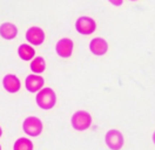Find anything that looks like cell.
<instances>
[{
    "instance_id": "obj_1",
    "label": "cell",
    "mask_w": 155,
    "mask_h": 150,
    "mask_svg": "<svg viewBox=\"0 0 155 150\" xmlns=\"http://www.w3.org/2000/svg\"><path fill=\"white\" fill-rule=\"evenodd\" d=\"M35 102L41 109L49 110L52 109L57 103V95L52 88H42L39 90L35 96Z\"/></svg>"
},
{
    "instance_id": "obj_2",
    "label": "cell",
    "mask_w": 155,
    "mask_h": 150,
    "mask_svg": "<svg viewBox=\"0 0 155 150\" xmlns=\"http://www.w3.org/2000/svg\"><path fill=\"white\" fill-rule=\"evenodd\" d=\"M71 122H72V126L75 130H87L92 124V116L89 112H85V110H79V112L73 114Z\"/></svg>"
},
{
    "instance_id": "obj_3",
    "label": "cell",
    "mask_w": 155,
    "mask_h": 150,
    "mask_svg": "<svg viewBox=\"0 0 155 150\" xmlns=\"http://www.w3.org/2000/svg\"><path fill=\"white\" fill-rule=\"evenodd\" d=\"M75 29L82 35H91L97 29V22L91 17H80L75 21Z\"/></svg>"
},
{
    "instance_id": "obj_4",
    "label": "cell",
    "mask_w": 155,
    "mask_h": 150,
    "mask_svg": "<svg viewBox=\"0 0 155 150\" xmlns=\"http://www.w3.org/2000/svg\"><path fill=\"white\" fill-rule=\"evenodd\" d=\"M42 128H44V126H42L41 120L38 119V117H35V116H29L22 123V129H24V131L27 135L34 136V137L39 136L41 134Z\"/></svg>"
},
{
    "instance_id": "obj_5",
    "label": "cell",
    "mask_w": 155,
    "mask_h": 150,
    "mask_svg": "<svg viewBox=\"0 0 155 150\" xmlns=\"http://www.w3.org/2000/svg\"><path fill=\"white\" fill-rule=\"evenodd\" d=\"M105 141L109 149L120 150L124 145V135L116 129H112V130L107 131Z\"/></svg>"
},
{
    "instance_id": "obj_6",
    "label": "cell",
    "mask_w": 155,
    "mask_h": 150,
    "mask_svg": "<svg viewBox=\"0 0 155 150\" xmlns=\"http://www.w3.org/2000/svg\"><path fill=\"white\" fill-rule=\"evenodd\" d=\"M73 48H74V42L72 39L69 38H64L60 39L57 45H55V52L60 57H65L67 59L72 55L73 53Z\"/></svg>"
},
{
    "instance_id": "obj_7",
    "label": "cell",
    "mask_w": 155,
    "mask_h": 150,
    "mask_svg": "<svg viewBox=\"0 0 155 150\" xmlns=\"http://www.w3.org/2000/svg\"><path fill=\"white\" fill-rule=\"evenodd\" d=\"M26 40L33 46H40L45 41V32L40 27H31L26 32Z\"/></svg>"
},
{
    "instance_id": "obj_8",
    "label": "cell",
    "mask_w": 155,
    "mask_h": 150,
    "mask_svg": "<svg viewBox=\"0 0 155 150\" xmlns=\"http://www.w3.org/2000/svg\"><path fill=\"white\" fill-rule=\"evenodd\" d=\"M44 84H45V80L41 75H27L26 80H25L26 89L29 93H38L39 90H41L44 88Z\"/></svg>"
},
{
    "instance_id": "obj_9",
    "label": "cell",
    "mask_w": 155,
    "mask_h": 150,
    "mask_svg": "<svg viewBox=\"0 0 155 150\" xmlns=\"http://www.w3.org/2000/svg\"><path fill=\"white\" fill-rule=\"evenodd\" d=\"M89 49L94 55H105L108 51V42L104 38H94L89 42Z\"/></svg>"
},
{
    "instance_id": "obj_10",
    "label": "cell",
    "mask_w": 155,
    "mask_h": 150,
    "mask_svg": "<svg viewBox=\"0 0 155 150\" xmlns=\"http://www.w3.org/2000/svg\"><path fill=\"white\" fill-rule=\"evenodd\" d=\"M2 86H4V88H5L8 93L14 94L20 90L21 83H20L19 77H17V75L7 74V75H5L4 79H2Z\"/></svg>"
},
{
    "instance_id": "obj_11",
    "label": "cell",
    "mask_w": 155,
    "mask_h": 150,
    "mask_svg": "<svg viewBox=\"0 0 155 150\" xmlns=\"http://www.w3.org/2000/svg\"><path fill=\"white\" fill-rule=\"evenodd\" d=\"M18 28L12 22H4L0 25V37L5 40H12L17 37Z\"/></svg>"
},
{
    "instance_id": "obj_12",
    "label": "cell",
    "mask_w": 155,
    "mask_h": 150,
    "mask_svg": "<svg viewBox=\"0 0 155 150\" xmlns=\"http://www.w3.org/2000/svg\"><path fill=\"white\" fill-rule=\"evenodd\" d=\"M18 54H19L20 59H22L24 61H29V60H33L34 59L35 51H34V48L31 46V45L22 44L18 48Z\"/></svg>"
},
{
    "instance_id": "obj_13",
    "label": "cell",
    "mask_w": 155,
    "mask_h": 150,
    "mask_svg": "<svg viewBox=\"0 0 155 150\" xmlns=\"http://www.w3.org/2000/svg\"><path fill=\"white\" fill-rule=\"evenodd\" d=\"M45 69H46V62H45L44 57L35 56L31 62V70L34 74H41L45 72Z\"/></svg>"
},
{
    "instance_id": "obj_14",
    "label": "cell",
    "mask_w": 155,
    "mask_h": 150,
    "mask_svg": "<svg viewBox=\"0 0 155 150\" xmlns=\"http://www.w3.org/2000/svg\"><path fill=\"white\" fill-rule=\"evenodd\" d=\"M14 150H33V143L26 137H21L14 143Z\"/></svg>"
},
{
    "instance_id": "obj_15",
    "label": "cell",
    "mask_w": 155,
    "mask_h": 150,
    "mask_svg": "<svg viewBox=\"0 0 155 150\" xmlns=\"http://www.w3.org/2000/svg\"><path fill=\"white\" fill-rule=\"evenodd\" d=\"M112 5H114V6H121L122 5V2H124V0H108Z\"/></svg>"
},
{
    "instance_id": "obj_16",
    "label": "cell",
    "mask_w": 155,
    "mask_h": 150,
    "mask_svg": "<svg viewBox=\"0 0 155 150\" xmlns=\"http://www.w3.org/2000/svg\"><path fill=\"white\" fill-rule=\"evenodd\" d=\"M153 142H154V144H155V131H154V134H153Z\"/></svg>"
},
{
    "instance_id": "obj_17",
    "label": "cell",
    "mask_w": 155,
    "mask_h": 150,
    "mask_svg": "<svg viewBox=\"0 0 155 150\" xmlns=\"http://www.w3.org/2000/svg\"><path fill=\"white\" fill-rule=\"evenodd\" d=\"M1 135H2V129H1V127H0V137H1Z\"/></svg>"
},
{
    "instance_id": "obj_18",
    "label": "cell",
    "mask_w": 155,
    "mask_h": 150,
    "mask_svg": "<svg viewBox=\"0 0 155 150\" xmlns=\"http://www.w3.org/2000/svg\"><path fill=\"white\" fill-rule=\"evenodd\" d=\"M130 1H136V0H130Z\"/></svg>"
},
{
    "instance_id": "obj_19",
    "label": "cell",
    "mask_w": 155,
    "mask_h": 150,
    "mask_svg": "<svg viewBox=\"0 0 155 150\" xmlns=\"http://www.w3.org/2000/svg\"><path fill=\"white\" fill-rule=\"evenodd\" d=\"M0 150H1V145H0Z\"/></svg>"
}]
</instances>
